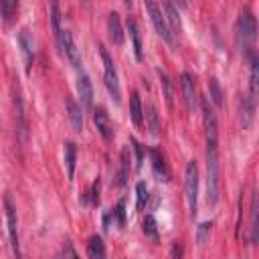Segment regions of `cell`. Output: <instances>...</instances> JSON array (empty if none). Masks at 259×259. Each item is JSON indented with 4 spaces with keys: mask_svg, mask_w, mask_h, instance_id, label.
<instances>
[{
    "mask_svg": "<svg viewBox=\"0 0 259 259\" xmlns=\"http://www.w3.org/2000/svg\"><path fill=\"white\" fill-rule=\"evenodd\" d=\"M125 26H127V32H130V36H132L134 55H136V59H142V38H140V30H138L136 20H134V18H127Z\"/></svg>",
    "mask_w": 259,
    "mask_h": 259,
    "instance_id": "obj_19",
    "label": "cell"
},
{
    "mask_svg": "<svg viewBox=\"0 0 259 259\" xmlns=\"http://www.w3.org/2000/svg\"><path fill=\"white\" fill-rule=\"evenodd\" d=\"M257 81H259V73H257V59H251V73H249V99L253 103H257Z\"/></svg>",
    "mask_w": 259,
    "mask_h": 259,
    "instance_id": "obj_22",
    "label": "cell"
},
{
    "mask_svg": "<svg viewBox=\"0 0 259 259\" xmlns=\"http://www.w3.org/2000/svg\"><path fill=\"white\" fill-rule=\"evenodd\" d=\"M210 227H212V223H202V225H198V229H196V243H198V245H204V243H206V239L210 237Z\"/></svg>",
    "mask_w": 259,
    "mask_h": 259,
    "instance_id": "obj_30",
    "label": "cell"
},
{
    "mask_svg": "<svg viewBox=\"0 0 259 259\" xmlns=\"http://www.w3.org/2000/svg\"><path fill=\"white\" fill-rule=\"evenodd\" d=\"M130 117H132L134 125H138V127L144 121V109H142V101H140L138 91H134L132 97H130Z\"/></svg>",
    "mask_w": 259,
    "mask_h": 259,
    "instance_id": "obj_17",
    "label": "cell"
},
{
    "mask_svg": "<svg viewBox=\"0 0 259 259\" xmlns=\"http://www.w3.org/2000/svg\"><path fill=\"white\" fill-rule=\"evenodd\" d=\"M65 107H67V115H69V121H71L73 130L75 132H81L83 130V113H81V107L71 97L65 99Z\"/></svg>",
    "mask_w": 259,
    "mask_h": 259,
    "instance_id": "obj_15",
    "label": "cell"
},
{
    "mask_svg": "<svg viewBox=\"0 0 259 259\" xmlns=\"http://www.w3.org/2000/svg\"><path fill=\"white\" fill-rule=\"evenodd\" d=\"M12 103H14V119H16V134L20 138V142H26V117H24V103H22V95L18 85H14V95H12Z\"/></svg>",
    "mask_w": 259,
    "mask_h": 259,
    "instance_id": "obj_6",
    "label": "cell"
},
{
    "mask_svg": "<svg viewBox=\"0 0 259 259\" xmlns=\"http://www.w3.org/2000/svg\"><path fill=\"white\" fill-rule=\"evenodd\" d=\"M178 4H180V6H186V4H188V0H178Z\"/></svg>",
    "mask_w": 259,
    "mask_h": 259,
    "instance_id": "obj_35",
    "label": "cell"
},
{
    "mask_svg": "<svg viewBox=\"0 0 259 259\" xmlns=\"http://www.w3.org/2000/svg\"><path fill=\"white\" fill-rule=\"evenodd\" d=\"M87 255H89L91 259H101V257H105V245H103L101 237L93 235V237L89 239V243H87Z\"/></svg>",
    "mask_w": 259,
    "mask_h": 259,
    "instance_id": "obj_21",
    "label": "cell"
},
{
    "mask_svg": "<svg viewBox=\"0 0 259 259\" xmlns=\"http://www.w3.org/2000/svg\"><path fill=\"white\" fill-rule=\"evenodd\" d=\"M152 168H154V172L160 180H168V168H166L164 158L158 150H152Z\"/></svg>",
    "mask_w": 259,
    "mask_h": 259,
    "instance_id": "obj_23",
    "label": "cell"
},
{
    "mask_svg": "<svg viewBox=\"0 0 259 259\" xmlns=\"http://www.w3.org/2000/svg\"><path fill=\"white\" fill-rule=\"evenodd\" d=\"M16 10H18V0H0V16L4 24H10L14 20Z\"/></svg>",
    "mask_w": 259,
    "mask_h": 259,
    "instance_id": "obj_20",
    "label": "cell"
},
{
    "mask_svg": "<svg viewBox=\"0 0 259 259\" xmlns=\"http://www.w3.org/2000/svg\"><path fill=\"white\" fill-rule=\"evenodd\" d=\"M107 32L113 45H121L123 42V28H121V18L117 12H109L107 16Z\"/></svg>",
    "mask_w": 259,
    "mask_h": 259,
    "instance_id": "obj_12",
    "label": "cell"
},
{
    "mask_svg": "<svg viewBox=\"0 0 259 259\" xmlns=\"http://www.w3.org/2000/svg\"><path fill=\"white\" fill-rule=\"evenodd\" d=\"M144 233L152 239V241H158V227H156V219L152 214H148L144 219Z\"/></svg>",
    "mask_w": 259,
    "mask_h": 259,
    "instance_id": "obj_27",
    "label": "cell"
},
{
    "mask_svg": "<svg viewBox=\"0 0 259 259\" xmlns=\"http://www.w3.org/2000/svg\"><path fill=\"white\" fill-rule=\"evenodd\" d=\"M204 113V132H206V194L208 204L217 206L219 202V127L214 111L202 103Z\"/></svg>",
    "mask_w": 259,
    "mask_h": 259,
    "instance_id": "obj_1",
    "label": "cell"
},
{
    "mask_svg": "<svg viewBox=\"0 0 259 259\" xmlns=\"http://www.w3.org/2000/svg\"><path fill=\"white\" fill-rule=\"evenodd\" d=\"M93 121H95L97 132L101 134V138H103L105 142H109V140L113 138V127H111V121H109V117H107V113H105L103 107H95V111H93Z\"/></svg>",
    "mask_w": 259,
    "mask_h": 259,
    "instance_id": "obj_10",
    "label": "cell"
},
{
    "mask_svg": "<svg viewBox=\"0 0 259 259\" xmlns=\"http://www.w3.org/2000/svg\"><path fill=\"white\" fill-rule=\"evenodd\" d=\"M162 8H164V16H166L168 26L172 28L174 34H178V32L182 30V22H180V16H178V8L174 6L172 0H162Z\"/></svg>",
    "mask_w": 259,
    "mask_h": 259,
    "instance_id": "obj_11",
    "label": "cell"
},
{
    "mask_svg": "<svg viewBox=\"0 0 259 259\" xmlns=\"http://www.w3.org/2000/svg\"><path fill=\"white\" fill-rule=\"evenodd\" d=\"M63 154H65L67 176H69V180H73V176H75V160H77V148H75V144L73 142H65Z\"/></svg>",
    "mask_w": 259,
    "mask_h": 259,
    "instance_id": "obj_18",
    "label": "cell"
},
{
    "mask_svg": "<svg viewBox=\"0 0 259 259\" xmlns=\"http://www.w3.org/2000/svg\"><path fill=\"white\" fill-rule=\"evenodd\" d=\"M51 24H53V32H55V38H57V47H61L63 28H61V8H59V0H51Z\"/></svg>",
    "mask_w": 259,
    "mask_h": 259,
    "instance_id": "obj_16",
    "label": "cell"
},
{
    "mask_svg": "<svg viewBox=\"0 0 259 259\" xmlns=\"http://www.w3.org/2000/svg\"><path fill=\"white\" fill-rule=\"evenodd\" d=\"M208 91H210V97H212L214 105L221 107V103H223V91H221V85H219V81L214 77L208 79Z\"/></svg>",
    "mask_w": 259,
    "mask_h": 259,
    "instance_id": "obj_26",
    "label": "cell"
},
{
    "mask_svg": "<svg viewBox=\"0 0 259 259\" xmlns=\"http://www.w3.org/2000/svg\"><path fill=\"white\" fill-rule=\"evenodd\" d=\"M158 77H160V85H162V89H164L166 103L172 105V85H170V79H168V75L162 73V71H158Z\"/></svg>",
    "mask_w": 259,
    "mask_h": 259,
    "instance_id": "obj_29",
    "label": "cell"
},
{
    "mask_svg": "<svg viewBox=\"0 0 259 259\" xmlns=\"http://www.w3.org/2000/svg\"><path fill=\"white\" fill-rule=\"evenodd\" d=\"M18 45L22 49V55H24V63H26V71H30V65H32V59H34V49H32V36L26 28H22L18 32Z\"/></svg>",
    "mask_w": 259,
    "mask_h": 259,
    "instance_id": "obj_13",
    "label": "cell"
},
{
    "mask_svg": "<svg viewBox=\"0 0 259 259\" xmlns=\"http://www.w3.org/2000/svg\"><path fill=\"white\" fill-rule=\"evenodd\" d=\"M111 214L117 219V225L123 227V225H125V200H119V202L115 204V208H113Z\"/></svg>",
    "mask_w": 259,
    "mask_h": 259,
    "instance_id": "obj_32",
    "label": "cell"
},
{
    "mask_svg": "<svg viewBox=\"0 0 259 259\" xmlns=\"http://www.w3.org/2000/svg\"><path fill=\"white\" fill-rule=\"evenodd\" d=\"M257 212H259V208H257V194H253V198H251V243L253 245L257 243V231H259V227H257Z\"/></svg>",
    "mask_w": 259,
    "mask_h": 259,
    "instance_id": "obj_24",
    "label": "cell"
},
{
    "mask_svg": "<svg viewBox=\"0 0 259 259\" xmlns=\"http://www.w3.org/2000/svg\"><path fill=\"white\" fill-rule=\"evenodd\" d=\"M59 257H77V253H75V249L71 247V243H65V247L61 249V253H59Z\"/></svg>",
    "mask_w": 259,
    "mask_h": 259,
    "instance_id": "obj_34",
    "label": "cell"
},
{
    "mask_svg": "<svg viewBox=\"0 0 259 259\" xmlns=\"http://www.w3.org/2000/svg\"><path fill=\"white\" fill-rule=\"evenodd\" d=\"M59 53L65 55L73 67H81V57H79V49L75 45V38L69 30H63V36H61V47H59Z\"/></svg>",
    "mask_w": 259,
    "mask_h": 259,
    "instance_id": "obj_7",
    "label": "cell"
},
{
    "mask_svg": "<svg viewBox=\"0 0 259 259\" xmlns=\"http://www.w3.org/2000/svg\"><path fill=\"white\" fill-rule=\"evenodd\" d=\"M180 87H182V93H184L186 107L194 109V105H196V91H194V81H192V77L188 73L180 75Z\"/></svg>",
    "mask_w": 259,
    "mask_h": 259,
    "instance_id": "obj_14",
    "label": "cell"
},
{
    "mask_svg": "<svg viewBox=\"0 0 259 259\" xmlns=\"http://www.w3.org/2000/svg\"><path fill=\"white\" fill-rule=\"evenodd\" d=\"M130 148L125 146L123 152H121V170H119V184H125L127 180V170H130Z\"/></svg>",
    "mask_w": 259,
    "mask_h": 259,
    "instance_id": "obj_28",
    "label": "cell"
},
{
    "mask_svg": "<svg viewBox=\"0 0 259 259\" xmlns=\"http://www.w3.org/2000/svg\"><path fill=\"white\" fill-rule=\"evenodd\" d=\"M146 119H148V127H150V132L152 134H158V130H160V121H158V111H156V107L150 103V105H146Z\"/></svg>",
    "mask_w": 259,
    "mask_h": 259,
    "instance_id": "obj_25",
    "label": "cell"
},
{
    "mask_svg": "<svg viewBox=\"0 0 259 259\" xmlns=\"http://www.w3.org/2000/svg\"><path fill=\"white\" fill-rule=\"evenodd\" d=\"M99 53H101V61H103V77H105V87L111 95V99L115 103L121 101V89H119V79H117V71H115V65L107 53L105 47H99Z\"/></svg>",
    "mask_w": 259,
    "mask_h": 259,
    "instance_id": "obj_4",
    "label": "cell"
},
{
    "mask_svg": "<svg viewBox=\"0 0 259 259\" xmlns=\"http://www.w3.org/2000/svg\"><path fill=\"white\" fill-rule=\"evenodd\" d=\"M132 146H134V150H136V168H140V166H142V158H144V150H142V146H140L136 140H132Z\"/></svg>",
    "mask_w": 259,
    "mask_h": 259,
    "instance_id": "obj_33",
    "label": "cell"
},
{
    "mask_svg": "<svg viewBox=\"0 0 259 259\" xmlns=\"http://www.w3.org/2000/svg\"><path fill=\"white\" fill-rule=\"evenodd\" d=\"M136 192H138V210H142L144 204H146V200H148V188H146V184L144 182H138L136 184Z\"/></svg>",
    "mask_w": 259,
    "mask_h": 259,
    "instance_id": "obj_31",
    "label": "cell"
},
{
    "mask_svg": "<svg viewBox=\"0 0 259 259\" xmlns=\"http://www.w3.org/2000/svg\"><path fill=\"white\" fill-rule=\"evenodd\" d=\"M184 196L188 202V210L194 217L196 214V200H198V168L196 162H188L186 166V176H184Z\"/></svg>",
    "mask_w": 259,
    "mask_h": 259,
    "instance_id": "obj_5",
    "label": "cell"
},
{
    "mask_svg": "<svg viewBox=\"0 0 259 259\" xmlns=\"http://www.w3.org/2000/svg\"><path fill=\"white\" fill-rule=\"evenodd\" d=\"M255 32H257V22L251 10H243L235 22V45L239 53H249L253 42H255Z\"/></svg>",
    "mask_w": 259,
    "mask_h": 259,
    "instance_id": "obj_2",
    "label": "cell"
},
{
    "mask_svg": "<svg viewBox=\"0 0 259 259\" xmlns=\"http://www.w3.org/2000/svg\"><path fill=\"white\" fill-rule=\"evenodd\" d=\"M77 93H79V99H81V107L91 109V105H93V87H91V81L85 73H81L79 79H77Z\"/></svg>",
    "mask_w": 259,
    "mask_h": 259,
    "instance_id": "obj_9",
    "label": "cell"
},
{
    "mask_svg": "<svg viewBox=\"0 0 259 259\" xmlns=\"http://www.w3.org/2000/svg\"><path fill=\"white\" fill-rule=\"evenodd\" d=\"M4 206H6V217H8V233H10L12 251L16 255H20V251H18V219H16V208L10 200V196L4 198Z\"/></svg>",
    "mask_w": 259,
    "mask_h": 259,
    "instance_id": "obj_8",
    "label": "cell"
},
{
    "mask_svg": "<svg viewBox=\"0 0 259 259\" xmlns=\"http://www.w3.org/2000/svg\"><path fill=\"white\" fill-rule=\"evenodd\" d=\"M144 6H146V12L150 14V20H152V24H154L156 32L160 34V38H162L166 45L176 47V34H174V32H172V28L168 26L166 16H164L162 8L156 4V0H144Z\"/></svg>",
    "mask_w": 259,
    "mask_h": 259,
    "instance_id": "obj_3",
    "label": "cell"
}]
</instances>
